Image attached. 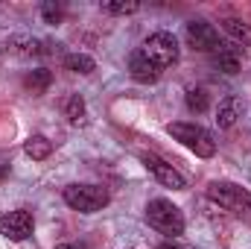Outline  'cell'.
<instances>
[{
	"label": "cell",
	"instance_id": "603a6c76",
	"mask_svg": "<svg viewBox=\"0 0 251 249\" xmlns=\"http://www.w3.org/2000/svg\"><path fill=\"white\" fill-rule=\"evenodd\" d=\"M158 249H181V247H176V244H161Z\"/></svg>",
	"mask_w": 251,
	"mask_h": 249
},
{
	"label": "cell",
	"instance_id": "2e32d148",
	"mask_svg": "<svg viewBox=\"0 0 251 249\" xmlns=\"http://www.w3.org/2000/svg\"><path fill=\"white\" fill-rule=\"evenodd\" d=\"M64 67L73 70V73H94L97 70V62L85 53H67L64 56Z\"/></svg>",
	"mask_w": 251,
	"mask_h": 249
},
{
	"label": "cell",
	"instance_id": "ba28073f",
	"mask_svg": "<svg viewBox=\"0 0 251 249\" xmlns=\"http://www.w3.org/2000/svg\"><path fill=\"white\" fill-rule=\"evenodd\" d=\"M140 161H143V167H146V170H149V173H152L164 187H173V190H184V187H187L184 176H181L170 161H164L161 156H155V153H143Z\"/></svg>",
	"mask_w": 251,
	"mask_h": 249
},
{
	"label": "cell",
	"instance_id": "e0dca14e",
	"mask_svg": "<svg viewBox=\"0 0 251 249\" xmlns=\"http://www.w3.org/2000/svg\"><path fill=\"white\" fill-rule=\"evenodd\" d=\"M187 109L193 115H201V112H207L210 109V97H207V91L204 88H190L187 91Z\"/></svg>",
	"mask_w": 251,
	"mask_h": 249
},
{
	"label": "cell",
	"instance_id": "4fadbf2b",
	"mask_svg": "<svg viewBox=\"0 0 251 249\" xmlns=\"http://www.w3.org/2000/svg\"><path fill=\"white\" fill-rule=\"evenodd\" d=\"M50 82H53V73H50L47 67H35V70H29V73L24 76V88H26L32 97H41V94L50 88Z\"/></svg>",
	"mask_w": 251,
	"mask_h": 249
},
{
	"label": "cell",
	"instance_id": "9c48e42d",
	"mask_svg": "<svg viewBox=\"0 0 251 249\" xmlns=\"http://www.w3.org/2000/svg\"><path fill=\"white\" fill-rule=\"evenodd\" d=\"M128 70H131V79H137V82H143V85H152V82L161 79V67L152 62L143 50H134V53L128 56Z\"/></svg>",
	"mask_w": 251,
	"mask_h": 249
},
{
	"label": "cell",
	"instance_id": "7402d4cb",
	"mask_svg": "<svg viewBox=\"0 0 251 249\" xmlns=\"http://www.w3.org/2000/svg\"><path fill=\"white\" fill-rule=\"evenodd\" d=\"M56 249H88L85 244H62V247H56Z\"/></svg>",
	"mask_w": 251,
	"mask_h": 249
},
{
	"label": "cell",
	"instance_id": "52a82bcc",
	"mask_svg": "<svg viewBox=\"0 0 251 249\" xmlns=\"http://www.w3.org/2000/svg\"><path fill=\"white\" fill-rule=\"evenodd\" d=\"M184 38H187L190 47L199 50V53H216L222 47V38H219L216 27L207 24V21H190L187 30H184Z\"/></svg>",
	"mask_w": 251,
	"mask_h": 249
},
{
	"label": "cell",
	"instance_id": "9a60e30c",
	"mask_svg": "<svg viewBox=\"0 0 251 249\" xmlns=\"http://www.w3.org/2000/svg\"><path fill=\"white\" fill-rule=\"evenodd\" d=\"M222 30L234 38V44H243V47H251V27L240 18H225L222 21Z\"/></svg>",
	"mask_w": 251,
	"mask_h": 249
},
{
	"label": "cell",
	"instance_id": "7c38bea8",
	"mask_svg": "<svg viewBox=\"0 0 251 249\" xmlns=\"http://www.w3.org/2000/svg\"><path fill=\"white\" fill-rule=\"evenodd\" d=\"M6 47H9V53H15V56H24V59H32V56H41V53H47V50L41 47V41H38V38H32V35H12Z\"/></svg>",
	"mask_w": 251,
	"mask_h": 249
},
{
	"label": "cell",
	"instance_id": "d6986e66",
	"mask_svg": "<svg viewBox=\"0 0 251 249\" xmlns=\"http://www.w3.org/2000/svg\"><path fill=\"white\" fill-rule=\"evenodd\" d=\"M137 9H140L137 0H111V3H102V12H108V15H131Z\"/></svg>",
	"mask_w": 251,
	"mask_h": 249
},
{
	"label": "cell",
	"instance_id": "ac0fdd59",
	"mask_svg": "<svg viewBox=\"0 0 251 249\" xmlns=\"http://www.w3.org/2000/svg\"><path fill=\"white\" fill-rule=\"evenodd\" d=\"M64 118H67L70 124H79V121L85 118V100H82L79 94H73V97L64 103Z\"/></svg>",
	"mask_w": 251,
	"mask_h": 249
},
{
	"label": "cell",
	"instance_id": "7a4b0ae2",
	"mask_svg": "<svg viewBox=\"0 0 251 249\" xmlns=\"http://www.w3.org/2000/svg\"><path fill=\"white\" fill-rule=\"evenodd\" d=\"M146 220L152 229H158L167 238H178L184 235V214L178 205H173L170 199H152L146 205Z\"/></svg>",
	"mask_w": 251,
	"mask_h": 249
},
{
	"label": "cell",
	"instance_id": "3957f363",
	"mask_svg": "<svg viewBox=\"0 0 251 249\" xmlns=\"http://www.w3.org/2000/svg\"><path fill=\"white\" fill-rule=\"evenodd\" d=\"M62 196L73 211H82V214H97L111 199L108 187H102V185H67L62 190Z\"/></svg>",
	"mask_w": 251,
	"mask_h": 249
},
{
	"label": "cell",
	"instance_id": "6da1fadb",
	"mask_svg": "<svg viewBox=\"0 0 251 249\" xmlns=\"http://www.w3.org/2000/svg\"><path fill=\"white\" fill-rule=\"evenodd\" d=\"M207 199L216 202L219 208L231 211L234 217L251 223V190H246L237 182H210L207 185Z\"/></svg>",
	"mask_w": 251,
	"mask_h": 249
},
{
	"label": "cell",
	"instance_id": "8992f818",
	"mask_svg": "<svg viewBox=\"0 0 251 249\" xmlns=\"http://www.w3.org/2000/svg\"><path fill=\"white\" fill-rule=\"evenodd\" d=\"M32 229H35V217H32V211H26V208L6 211V214L0 217V235L9 238L12 244L26 241V238L32 235Z\"/></svg>",
	"mask_w": 251,
	"mask_h": 249
},
{
	"label": "cell",
	"instance_id": "277c9868",
	"mask_svg": "<svg viewBox=\"0 0 251 249\" xmlns=\"http://www.w3.org/2000/svg\"><path fill=\"white\" fill-rule=\"evenodd\" d=\"M167 132L176 138V141H181L187 150H193L199 158H210L213 153H216V141H213V135L207 132V129H201V126L196 124H184V121H176V124L167 126Z\"/></svg>",
	"mask_w": 251,
	"mask_h": 249
},
{
	"label": "cell",
	"instance_id": "44dd1931",
	"mask_svg": "<svg viewBox=\"0 0 251 249\" xmlns=\"http://www.w3.org/2000/svg\"><path fill=\"white\" fill-rule=\"evenodd\" d=\"M6 173H9V161L0 158V179H6Z\"/></svg>",
	"mask_w": 251,
	"mask_h": 249
},
{
	"label": "cell",
	"instance_id": "5bb4252c",
	"mask_svg": "<svg viewBox=\"0 0 251 249\" xmlns=\"http://www.w3.org/2000/svg\"><path fill=\"white\" fill-rule=\"evenodd\" d=\"M24 153H26L32 161H44V158H50V153H53V141H50L47 135H29L26 144H24Z\"/></svg>",
	"mask_w": 251,
	"mask_h": 249
},
{
	"label": "cell",
	"instance_id": "8fae6325",
	"mask_svg": "<svg viewBox=\"0 0 251 249\" xmlns=\"http://www.w3.org/2000/svg\"><path fill=\"white\" fill-rule=\"evenodd\" d=\"M240 118H243V100L240 97L231 94V97H225L216 106V124H219V129H231Z\"/></svg>",
	"mask_w": 251,
	"mask_h": 249
},
{
	"label": "cell",
	"instance_id": "5b68a950",
	"mask_svg": "<svg viewBox=\"0 0 251 249\" xmlns=\"http://www.w3.org/2000/svg\"><path fill=\"white\" fill-rule=\"evenodd\" d=\"M143 53L158 64L161 70H164V67H173V64L178 62V56H181L178 38H176L173 32H152V35L143 41Z\"/></svg>",
	"mask_w": 251,
	"mask_h": 249
},
{
	"label": "cell",
	"instance_id": "30bf717a",
	"mask_svg": "<svg viewBox=\"0 0 251 249\" xmlns=\"http://www.w3.org/2000/svg\"><path fill=\"white\" fill-rule=\"evenodd\" d=\"M240 64H243V47L234 41L231 44L222 41V47L216 50V67L222 73H240Z\"/></svg>",
	"mask_w": 251,
	"mask_h": 249
},
{
	"label": "cell",
	"instance_id": "ffe728a7",
	"mask_svg": "<svg viewBox=\"0 0 251 249\" xmlns=\"http://www.w3.org/2000/svg\"><path fill=\"white\" fill-rule=\"evenodd\" d=\"M41 18L47 21V24H62L64 12L59 3H41Z\"/></svg>",
	"mask_w": 251,
	"mask_h": 249
}]
</instances>
